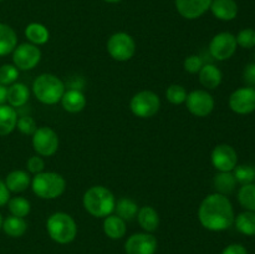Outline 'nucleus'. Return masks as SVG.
I'll return each mask as SVG.
<instances>
[{"label":"nucleus","instance_id":"nucleus-24","mask_svg":"<svg viewBox=\"0 0 255 254\" xmlns=\"http://www.w3.org/2000/svg\"><path fill=\"white\" fill-rule=\"evenodd\" d=\"M104 232L111 239H121L126 234V222L119 216H107L104 221Z\"/></svg>","mask_w":255,"mask_h":254},{"label":"nucleus","instance_id":"nucleus-6","mask_svg":"<svg viewBox=\"0 0 255 254\" xmlns=\"http://www.w3.org/2000/svg\"><path fill=\"white\" fill-rule=\"evenodd\" d=\"M129 107L134 116L139 119H149L158 112L161 101L154 92L141 91L132 97Z\"/></svg>","mask_w":255,"mask_h":254},{"label":"nucleus","instance_id":"nucleus-44","mask_svg":"<svg viewBox=\"0 0 255 254\" xmlns=\"http://www.w3.org/2000/svg\"><path fill=\"white\" fill-rule=\"evenodd\" d=\"M2 227V217H1V214H0V228H1Z\"/></svg>","mask_w":255,"mask_h":254},{"label":"nucleus","instance_id":"nucleus-36","mask_svg":"<svg viewBox=\"0 0 255 254\" xmlns=\"http://www.w3.org/2000/svg\"><path fill=\"white\" fill-rule=\"evenodd\" d=\"M17 129L24 134H34L36 131V125L35 121L29 116H22L17 120L16 124Z\"/></svg>","mask_w":255,"mask_h":254},{"label":"nucleus","instance_id":"nucleus-21","mask_svg":"<svg viewBox=\"0 0 255 254\" xmlns=\"http://www.w3.org/2000/svg\"><path fill=\"white\" fill-rule=\"evenodd\" d=\"M5 184H6L7 189L14 193H20L27 189L30 184V176L27 172L17 169V171L10 172L5 179Z\"/></svg>","mask_w":255,"mask_h":254},{"label":"nucleus","instance_id":"nucleus-5","mask_svg":"<svg viewBox=\"0 0 255 254\" xmlns=\"http://www.w3.org/2000/svg\"><path fill=\"white\" fill-rule=\"evenodd\" d=\"M46 229L51 239L60 244H67L75 239L77 226L71 216L64 212L54 213L46 222Z\"/></svg>","mask_w":255,"mask_h":254},{"label":"nucleus","instance_id":"nucleus-12","mask_svg":"<svg viewBox=\"0 0 255 254\" xmlns=\"http://www.w3.org/2000/svg\"><path fill=\"white\" fill-rule=\"evenodd\" d=\"M229 107L239 115H248L255 111V90L242 87L236 90L229 97Z\"/></svg>","mask_w":255,"mask_h":254},{"label":"nucleus","instance_id":"nucleus-9","mask_svg":"<svg viewBox=\"0 0 255 254\" xmlns=\"http://www.w3.org/2000/svg\"><path fill=\"white\" fill-rule=\"evenodd\" d=\"M237 50L236 36L231 32H219L212 39L209 44V52L212 56L219 61L231 59Z\"/></svg>","mask_w":255,"mask_h":254},{"label":"nucleus","instance_id":"nucleus-7","mask_svg":"<svg viewBox=\"0 0 255 254\" xmlns=\"http://www.w3.org/2000/svg\"><path fill=\"white\" fill-rule=\"evenodd\" d=\"M107 51L112 59L117 61H127L136 51V44L131 35L126 32H116L107 41Z\"/></svg>","mask_w":255,"mask_h":254},{"label":"nucleus","instance_id":"nucleus-13","mask_svg":"<svg viewBox=\"0 0 255 254\" xmlns=\"http://www.w3.org/2000/svg\"><path fill=\"white\" fill-rule=\"evenodd\" d=\"M238 162L236 149L229 144H218L212 152V163L219 172H232Z\"/></svg>","mask_w":255,"mask_h":254},{"label":"nucleus","instance_id":"nucleus-1","mask_svg":"<svg viewBox=\"0 0 255 254\" xmlns=\"http://www.w3.org/2000/svg\"><path fill=\"white\" fill-rule=\"evenodd\" d=\"M198 218L202 226L208 231H226L234 223L233 206L227 196L209 194L199 206Z\"/></svg>","mask_w":255,"mask_h":254},{"label":"nucleus","instance_id":"nucleus-33","mask_svg":"<svg viewBox=\"0 0 255 254\" xmlns=\"http://www.w3.org/2000/svg\"><path fill=\"white\" fill-rule=\"evenodd\" d=\"M17 77H19V70L15 65L5 64L0 67V84L4 86L15 84Z\"/></svg>","mask_w":255,"mask_h":254},{"label":"nucleus","instance_id":"nucleus-30","mask_svg":"<svg viewBox=\"0 0 255 254\" xmlns=\"http://www.w3.org/2000/svg\"><path fill=\"white\" fill-rule=\"evenodd\" d=\"M238 201L247 211L255 212V183L244 184L238 192Z\"/></svg>","mask_w":255,"mask_h":254},{"label":"nucleus","instance_id":"nucleus-16","mask_svg":"<svg viewBox=\"0 0 255 254\" xmlns=\"http://www.w3.org/2000/svg\"><path fill=\"white\" fill-rule=\"evenodd\" d=\"M209 9L217 19L223 21H231L238 15V5L234 0H212Z\"/></svg>","mask_w":255,"mask_h":254},{"label":"nucleus","instance_id":"nucleus-43","mask_svg":"<svg viewBox=\"0 0 255 254\" xmlns=\"http://www.w3.org/2000/svg\"><path fill=\"white\" fill-rule=\"evenodd\" d=\"M104 1H106V2H111V4H116V2L122 1V0H104Z\"/></svg>","mask_w":255,"mask_h":254},{"label":"nucleus","instance_id":"nucleus-26","mask_svg":"<svg viewBox=\"0 0 255 254\" xmlns=\"http://www.w3.org/2000/svg\"><path fill=\"white\" fill-rule=\"evenodd\" d=\"M25 36L34 45H44L49 41L50 32L46 26L39 22H31L25 29Z\"/></svg>","mask_w":255,"mask_h":254},{"label":"nucleus","instance_id":"nucleus-31","mask_svg":"<svg viewBox=\"0 0 255 254\" xmlns=\"http://www.w3.org/2000/svg\"><path fill=\"white\" fill-rule=\"evenodd\" d=\"M7 207H9L11 216L20 217V218L26 217L30 213V209H31L30 202L26 198H24V197H15V198L9 199Z\"/></svg>","mask_w":255,"mask_h":254},{"label":"nucleus","instance_id":"nucleus-41","mask_svg":"<svg viewBox=\"0 0 255 254\" xmlns=\"http://www.w3.org/2000/svg\"><path fill=\"white\" fill-rule=\"evenodd\" d=\"M10 199V191L7 189L5 182L0 179V207L5 206Z\"/></svg>","mask_w":255,"mask_h":254},{"label":"nucleus","instance_id":"nucleus-34","mask_svg":"<svg viewBox=\"0 0 255 254\" xmlns=\"http://www.w3.org/2000/svg\"><path fill=\"white\" fill-rule=\"evenodd\" d=\"M167 100L173 105H181L186 102L187 91L181 85H171L166 91Z\"/></svg>","mask_w":255,"mask_h":254},{"label":"nucleus","instance_id":"nucleus-45","mask_svg":"<svg viewBox=\"0 0 255 254\" xmlns=\"http://www.w3.org/2000/svg\"><path fill=\"white\" fill-rule=\"evenodd\" d=\"M0 1H2V0H0Z\"/></svg>","mask_w":255,"mask_h":254},{"label":"nucleus","instance_id":"nucleus-14","mask_svg":"<svg viewBox=\"0 0 255 254\" xmlns=\"http://www.w3.org/2000/svg\"><path fill=\"white\" fill-rule=\"evenodd\" d=\"M125 249L127 254H154L157 251V239L149 233L133 234L127 239Z\"/></svg>","mask_w":255,"mask_h":254},{"label":"nucleus","instance_id":"nucleus-19","mask_svg":"<svg viewBox=\"0 0 255 254\" xmlns=\"http://www.w3.org/2000/svg\"><path fill=\"white\" fill-rule=\"evenodd\" d=\"M17 124V114L14 107L0 105V136L11 133Z\"/></svg>","mask_w":255,"mask_h":254},{"label":"nucleus","instance_id":"nucleus-25","mask_svg":"<svg viewBox=\"0 0 255 254\" xmlns=\"http://www.w3.org/2000/svg\"><path fill=\"white\" fill-rule=\"evenodd\" d=\"M214 188H216L217 193L223 194H231L234 192L237 186V179L232 172H219L214 176Z\"/></svg>","mask_w":255,"mask_h":254},{"label":"nucleus","instance_id":"nucleus-37","mask_svg":"<svg viewBox=\"0 0 255 254\" xmlns=\"http://www.w3.org/2000/svg\"><path fill=\"white\" fill-rule=\"evenodd\" d=\"M202 66H203V61L197 55H191L184 60V69L189 74H197V72L201 71Z\"/></svg>","mask_w":255,"mask_h":254},{"label":"nucleus","instance_id":"nucleus-29","mask_svg":"<svg viewBox=\"0 0 255 254\" xmlns=\"http://www.w3.org/2000/svg\"><path fill=\"white\" fill-rule=\"evenodd\" d=\"M115 209L117 212V216L124 221H132L138 213V207L132 199L121 198L115 204Z\"/></svg>","mask_w":255,"mask_h":254},{"label":"nucleus","instance_id":"nucleus-2","mask_svg":"<svg viewBox=\"0 0 255 254\" xmlns=\"http://www.w3.org/2000/svg\"><path fill=\"white\" fill-rule=\"evenodd\" d=\"M84 207L91 216L106 218L115 211L116 199L112 192L104 186H94L84 194Z\"/></svg>","mask_w":255,"mask_h":254},{"label":"nucleus","instance_id":"nucleus-8","mask_svg":"<svg viewBox=\"0 0 255 254\" xmlns=\"http://www.w3.org/2000/svg\"><path fill=\"white\" fill-rule=\"evenodd\" d=\"M32 147L40 156L50 157L59 148V137L50 127H40L32 134Z\"/></svg>","mask_w":255,"mask_h":254},{"label":"nucleus","instance_id":"nucleus-23","mask_svg":"<svg viewBox=\"0 0 255 254\" xmlns=\"http://www.w3.org/2000/svg\"><path fill=\"white\" fill-rule=\"evenodd\" d=\"M17 37L14 30L6 24L0 22V56L12 52L16 47Z\"/></svg>","mask_w":255,"mask_h":254},{"label":"nucleus","instance_id":"nucleus-40","mask_svg":"<svg viewBox=\"0 0 255 254\" xmlns=\"http://www.w3.org/2000/svg\"><path fill=\"white\" fill-rule=\"evenodd\" d=\"M222 254H248V252L242 244H231L222 252Z\"/></svg>","mask_w":255,"mask_h":254},{"label":"nucleus","instance_id":"nucleus-18","mask_svg":"<svg viewBox=\"0 0 255 254\" xmlns=\"http://www.w3.org/2000/svg\"><path fill=\"white\" fill-rule=\"evenodd\" d=\"M222 71L217 66L212 64L203 65L199 71V81L204 87L209 90H214L221 85Z\"/></svg>","mask_w":255,"mask_h":254},{"label":"nucleus","instance_id":"nucleus-42","mask_svg":"<svg viewBox=\"0 0 255 254\" xmlns=\"http://www.w3.org/2000/svg\"><path fill=\"white\" fill-rule=\"evenodd\" d=\"M6 96H7V89L4 85L0 84V105H4L6 102Z\"/></svg>","mask_w":255,"mask_h":254},{"label":"nucleus","instance_id":"nucleus-3","mask_svg":"<svg viewBox=\"0 0 255 254\" xmlns=\"http://www.w3.org/2000/svg\"><path fill=\"white\" fill-rule=\"evenodd\" d=\"M32 92L40 102L45 105H55L61 101L65 94V85L52 74H42L35 79Z\"/></svg>","mask_w":255,"mask_h":254},{"label":"nucleus","instance_id":"nucleus-4","mask_svg":"<svg viewBox=\"0 0 255 254\" xmlns=\"http://www.w3.org/2000/svg\"><path fill=\"white\" fill-rule=\"evenodd\" d=\"M31 188L37 197L42 199H55L61 196L66 188L64 177L55 172H40L35 174Z\"/></svg>","mask_w":255,"mask_h":254},{"label":"nucleus","instance_id":"nucleus-35","mask_svg":"<svg viewBox=\"0 0 255 254\" xmlns=\"http://www.w3.org/2000/svg\"><path fill=\"white\" fill-rule=\"evenodd\" d=\"M237 45L244 47V49H252L255 46V30L254 29H243L239 31L236 36Z\"/></svg>","mask_w":255,"mask_h":254},{"label":"nucleus","instance_id":"nucleus-38","mask_svg":"<svg viewBox=\"0 0 255 254\" xmlns=\"http://www.w3.org/2000/svg\"><path fill=\"white\" fill-rule=\"evenodd\" d=\"M26 166H27V169H29V172H31V173L34 174H37L40 173V172H42V169H44L45 167V163L44 161H42L41 157L32 156L27 159Z\"/></svg>","mask_w":255,"mask_h":254},{"label":"nucleus","instance_id":"nucleus-28","mask_svg":"<svg viewBox=\"0 0 255 254\" xmlns=\"http://www.w3.org/2000/svg\"><path fill=\"white\" fill-rule=\"evenodd\" d=\"M236 227L242 234L246 236H255V212L247 211L238 214L236 219Z\"/></svg>","mask_w":255,"mask_h":254},{"label":"nucleus","instance_id":"nucleus-15","mask_svg":"<svg viewBox=\"0 0 255 254\" xmlns=\"http://www.w3.org/2000/svg\"><path fill=\"white\" fill-rule=\"evenodd\" d=\"M177 11L188 20L201 17L211 7L212 0H174Z\"/></svg>","mask_w":255,"mask_h":254},{"label":"nucleus","instance_id":"nucleus-20","mask_svg":"<svg viewBox=\"0 0 255 254\" xmlns=\"http://www.w3.org/2000/svg\"><path fill=\"white\" fill-rule=\"evenodd\" d=\"M30 91L26 85L15 82L7 89L6 101L11 107H21L29 101Z\"/></svg>","mask_w":255,"mask_h":254},{"label":"nucleus","instance_id":"nucleus-11","mask_svg":"<svg viewBox=\"0 0 255 254\" xmlns=\"http://www.w3.org/2000/svg\"><path fill=\"white\" fill-rule=\"evenodd\" d=\"M186 104L188 111L197 117L208 116L214 109V99L204 90H196L187 95Z\"/></svg>","mask_w":255,"mask_h":254},{"label":"nucleus","instance_id":"nucleus-17","mask_svg":"<svg viewBox=\"0 0 255 254\" xmlns=\"http://www.w3.org/2000/svg\"><path fill=\"white\" fill-rule=\"evenodd\" d=\"M61 104L65 111L70 114H77V112H81L86 106V97L80 90L72 89L62 95Z\"/></svg>","mask_w":255,"mask_h":254},{"label":"nucleus","instance_id":"nucleus-22","mask_svg":"<svg viewBox=\"0 0 255 254\" xmlns=\"http://www.w3.org/2000/svg\"><path fill=\"white\" fill-rule=\"evenodd\" d=\"M137 219H138L139 226L146 232H149V233L157 231V228L159 226L158 213H157L156 209L149 206L142 207L141 209H138Z\"/></svg>","mask_w":255,"mask_h":254},{"label":"nucleus","instance_id":"nucleus-32","mask_svg":"<svg viewBox=\"0 0 255 254\" xmlns=\"http://www.w3.org/2000/svg\"><path fill=\"white\" fill-rule=\"evenodd\" d=\"M233 174L237 179V183L241 184H251L255 181V166L252 164H241L236 166L233 169Z\"/></svg>","mask_w":255,"mask_h":254},{"label":"nucleus","instance_id":"nucleus-27","mask_svg":"<svg viewBox=\"0 0 255 254\" xmlns=\"http://www.w3.org/2000/svg\"><path fill=\"white\" fill-rule=\"evenodd\" d=\"M1 228L4 229V232L7 234V236L17 238V237L24 236L25 232H26L27 229V224L26 222L24 221V218L10 216L2 222Z\"/></svg>","mask_w":255,"mask_h":254},{"label":"nucleus","instance_id":"nucleus-39","mask_svg":"<svg viewBox=\"0 0 255 254\" xmlns=\"http://www.w3.org/2000/svg\"><path fill=\"white\" fill-rule=\"evenodd\" d=\"M243 80L247 86L255 90V64L247 65L243 72Z\"/></svg>","mask_w":255,"mask_h":254},{"label":"nucleus","instance_id":"nucleus-10","mask_svg":"<svg viewBox=\"0 0 255 254\" xmlns=\"http://www.w3.org/2000/svg\"><path fill=\"white\" fill-rule=\"evenodd\" d=\"M41 60V51L39 47L34 44H25L19 45L15 47L14 54H12V61L17 67V70H31L36 66Z\"/></svg>","mask_w":255,"mask_h":254}]
</instances>
